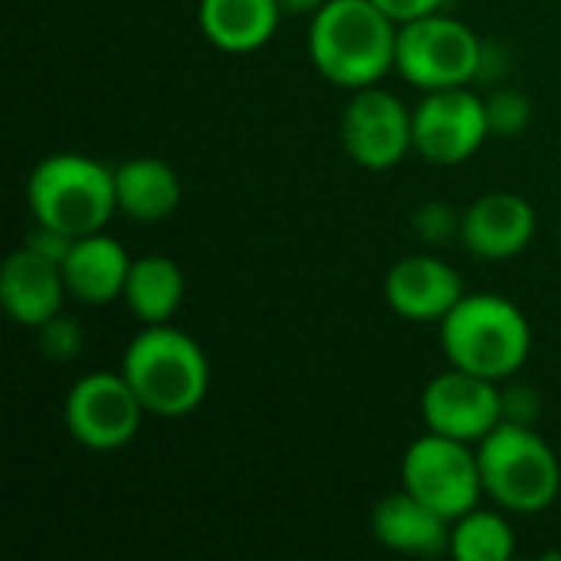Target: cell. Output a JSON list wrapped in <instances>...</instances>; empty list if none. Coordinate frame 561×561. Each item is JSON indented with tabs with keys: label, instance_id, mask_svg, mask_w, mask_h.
<instances>
[{
	"label": "cell",
	"instance_id": "obj_24",
	"mask_svg": "<svg viewBox=\"0 0 561 561\" xmlns=\"http://www.w3.org/2000/svg\"><path fill=\"white\" fill-rule=\"evenodd\" d=\"M503 394V421L506 424H526L533 427L539 417V394L529 385H500Z\"/></svg>",
	"mask_w": 561,
	"mask_h": 561
},
{
	"label": "cell",
	"instance_id": "obj_23",
	"mask_svg": "<svg viewBox=\"0 0 561 561\" xmlns=\"http://www.w3.org/2000/svg\"><path fill=\"white\" fill-rule=\"evenodd\" d=\"M460 220H463V214H457L454 207L434 201V204H424V207L414 214V230H417V237L427 240V243H444V240H450V237L460 240Z\"/></svg>",
	"mask_w": 561,
	"mask_h": 561
},
{
	"label": "cell",
	"instance_id": "obj_27",
	"mask_svg": "<svg viewBox=\"0 0 561 561\" xmlns=\"http://www.w3.org/2000/svg\"><path fill=\"white\" fill-rule=\"evenodd\" d=\"M325 3L329 0H279L283 13H289V16H316Z\"/></svg>",
	"mask_w": 561,
	"mask_h": 561
},
{
	"label": "cell",
	"instance_id": "obj_17",
	"mask_svg": "<svg viewBox=\"0 0 561 561\" xmlns=\"http://www.w3.org/2000/svg\"><path fill=\"white\" fill-rule=\"evenodd\" d=\"M283 20L279 0H201L197 26L204 39L224 53L263 49Z\"/></svg>",
	"mask_w": 561,
	"mask_h": 561
},
{
	"label": "cell",
	"instance_id": "obj_11",
	"mask_svg": "<svg viewBox=\"0 0 561 561\" xmlns=\"http://www.w3.org/2000/svg\"><path fill=\"white\" fill-rule=\"evenodd\" d=\"M421 417L431 434L480 444L503 424L500 385L450 365V371H440L427 381L421 394Z\"/></svg>",
	"mask_w": 561,
	"mask_h": 561
},
{
	"label": "cell",
	"instance_id": "obj_19",
	"mask_svg": "<svg viewBox=\"0 0 561 561\" xmlns=\"http://www.w3.org/2000/svg\"><path fill=\"white\" fill-rule=\"evenodd\" d=\"M128 312L145 325H164L184 302V273L168 256L131 260L128 283L122 293Z\"/></svg>",
	"mask_w": 561,
	"mask_h": 561
},
{
	"label": "cell",
	"instance_id": "obj_26",
	"mask_svg": "<svg viewBox=\"0 0 561 561\" xmlns=\"http://www.w3.org/2000/svg\"><path fill=\"white\" fill-rule=\"evenodd\" d=\"M23 247H30L33 253H39V256H46V260H53V263L62 266L69 247H72V237H66V233H59V230H53V227L36 224V230L30 233V240H26Z\"/></svg>",
	"mask_w": 561,
	"mask_h": 561
},
{
	"label": "cell",
	"instance_id": "obj_25",
	"mask_svg": "<svg viewBox=\"0 0 561 561\" xmlns=\"http://www.w3.org/2000/svg\"><path fill=\"white\" fill-rule=\"evenodd\" d=\"M385 16H391L398 26L411 23V20H421V16H431L437 10H444L447 0H371Z\"/></svg>",
	"mask_w": 561,
	"mask_h": 561
},
{
	"label": "cell",
	"instance_id": "obj_6",
	"mask_svg": "<svg viewBox=\"0 0 561 561\" xmlns=\"http://www.w3.org/2000/svg\"><path fill=\"white\" fill-rule=\"evenodd\" d=\"M483 66V39L457 16L444 10L398 26L394 69L404 82L434 92L454 85H473Z\"/></svg>",
	"mask_w": 561,
	"mask_h": 561
},
{
	"label": "cell",
	"instance_id": "obj_18",
	"mask_svg": "<svg viewBox=\"0 0 561 561\" xmlns=\"http://www.w3.org/2000/svg\"><path fill=\"white\" fill-rule=\"evenodd\" d=\"M118 210L135 224H161L181 207V178L161 158H128L115 168Z\"/></svg>",
	"mask_w": 561,
	"mask_h": 561
},
{
	"label": "cell",
	"instance_id": "obj_21",
	"mask_svg": "<svg viewBox=\"0 0 561 561\" xmlns=\"http://www.w3.org/2000/svg\"><path fill=\"white\" fill-rule=\"evenodd\" d=\"M486 118H490V135H503L513 138L519 135L529 118H533V105L523 92L513 89H496L486 95Z\"/></svg>",
	"mask_w": 561,
	"mask_h": 561
},
{
	"label": "cell",
	"instance_id": "obj_5",
	"mask_svg": "<svg viewBox=\"0 0 561 561\" xmlns=\"http://www.w3.org/2000/svg\"><path fill=\"white\" fill-rule=\"evenodd\" d=\"M483 493L516 516L549 510L561 493V463L556 450L526 424H500L477 444Z\"/></svg>",
	"mask_w": 561,
	"mask_h": 561
},
{
	"label": "cell",
	"instance_id": "obj_22",
	"mask_svg": "<svg viewBox=\"0 0 561 561\" xmlns=\"http://www.w3.org/2000/svg\"><path fill=\"white\" fill-rule=\"evenodd\" d=\"M36 342H39V352L49 362H72L76 352L82 348V332H79V325L72 319L53 316L49 322H43L36 329Z\"/></svg>",
	"mask_w": 561,
	"mask_h": 561
},
{
	"label": "cell",
	"instance_id": "obj_1",
	"mask_svg": "<svg viewBox=\"0 0 561 561\" xmlns=\"http://www.w3.org/2000/svg\"><path fill=\"white\" fill-rule=\"evenodd\" d=\"M398 56V23L371 0H329L309 23V59L339 89L378 85Z\"/></svg>",
	"mask_w": 561,
	"mask_h": 561
},
{
	"label": "cell",
	"instance_id": "obj_28",
	"mask_svg": "<svg viewBox=\"0 0 561 561\" xmlns=\"http://www.w3.org/2000/svg\"><path fill=\"white\" fill-rule=\"evenodd\" d=\"M559 240H561V220H559Z\"/></svg>",
	"mask_w": 561,
	"mask_h": 561
},
{
	"label": "cell",
	"instance_id": "obj_12",
	"mask_svg": "<svg viewBox=\"0 0 561 561\" xmlns=\"http://www.w3.org/2000/svg\"><path fill=\"white\" fill-rule=\"evenodd\" d=\"M460 273L431 253L398 260L385 276V302L408 322H444L447 312L463 299Z\"/></svg>",
	"mask_w": 561,
	"mask_h": 561
},
{
	"label": "cell",
	"instance_id": "obj_8",
	"mask_svg": "<svg viewBox=\"0 0 561 561\" xmlns=\"http://www.w3.org/2000/svg\"><path fill=\"white\" fill-rule=\"evenodd\" d=\"M145 414L148 411L141 408L138 394L131 391L122 371L82 375L69 388L62 408L69 437L85 450H102V454L131 444Z\"/></svg>",
	"mask_w": 561,
	"mask_h": 561
},
{
	"label": "cell",
	"instance_id": "obj_4",
	"mask_svg": "<svg viewBox=\"0 0 561 561\" xmlns=\"http://www.w3.org/2000/svg\"><path fill=\"white\" fill-rule=\"evenodd\" d=\"M26 204L36 224L72 240L99 233L118 210L115 168H105L89 154H49L30 171Z\"/></svg>",
	"mask_w": 561,
	"mask_h": 561
},
{
	"label": "cell",
	"instance_id": "obj_9",
	"mask_svg": "<svg viewBox=\"0 0 561 561\" xmlns=\"http://www.w3.org/2000/svg\"><path fill=\"white\" fill-rule=\"evenodd\" d=\"M414 118V151L440 168H454L470 161L486 135V95L473 92L470 85L434 89L411 108Z\"/></svg>",
	"mask_w": 561,
	"mask_h": 561
},
{
	"label": "cell",
	"instance_id": "obj_15",
	"mask_svg": "<svg viewBox=\"0 0 561 561\" xmlns=\"http://www.w3.org/2000/svg\"><path fill=\"white\" fill-rule=\"evenodd\" d=\"M371 533L385 549L398 556L440 559V556H450L454 523L434 513L431 506H424L421 500H414L408 490H401V493L385 496L371 510Z\"/></svg>",
	"mask_w": 561,
	"mask_h": 561
},
{
	"label": "cell",
	"instance_id": "obj_3",
	"mask_svg": "<svg viewBox=\"0 0 561 561\" xmlns=\"http://www.w3.org/2000/svg\"><path fill=\"white\" fill-rule=\"evenodd\" d=\"M118 371L154 417H184L197 411L210 391V362L204 348L168 322L145 325L128 342Z\"/></svg>",
	"mask_w": 561,
	"mask_h": 561
},
{
	"label": "cell",
	"instance_id": "obj_20",
	"mask_svg": "<svg viewBox=\"0 0 561 561\" xmlns=\"http://www.w3.org/2000/svg\"><path fill=\"white\" fill-rule=\"evenodd\" d=\"M450 556L457 561H510L516 556V536L503 513L470 510L454 523Z\"/></svg>",
	"mask_w": 561,
	"mask_h": 561
},
{
	"label": "cell",
	"instance_id": "obj_14",
	"mask_svg": "<svg viewBox=\"0 0 561 561\" xmlns=\"http://www.w3.org/2000/svg\"><path fill=\"white\" fill-rule=\"evenodd\" d=\"M69 296L62 266L20 247L7 256L0 273V306L3 312L26 329H39L53 316L62 312V299Z\"/></svg>",
	"mask_w": 561,
	"mask_h": 561
},
{
	"label": "cell",
	"instance_id": "obj_13",
	"mask_svg": "<svg viewBox=\"0 0 561 561\" xmlns=\"http://www.w3.org/2000/svg\"><path fill=\"white\" fill-rule=\"evenodd\" d=\"M536 224V210L526 197L513 191H490L463 210L460 243L480 260L503 263L529 250Z\"/></svg>",
	"mask_w": 561,
	"mask_h": 561
},
{
	"label": "cell",
	"instance_id": "obj_2",
	"mask_svg": "<svg viewBox=\"0 0 561 561\" xmlns=\"http://www.w3.org/2000/svg\"><path fill=\"white\" fill-rule=\"evenodd\" d=\"M440 348L454 368L510 381L533 352V329L526 312L496 293L463 296L440 322Z\"/></svg>",
	"mask_w": 561,
	"mask_h": 561
},
{
	"label": "cell",
	"instance_id": "obj_16",
	"mask_svg": "<svg viewBox=\"0 0 561 561\" xmlns=\"http://www.w3.org/2000/svg\"><path fill=\"white\" fill-rule=\"evenodd\" d=\"M128 270H131V256L115 237H105V230L72 240L62 260L66 289L72 299L85 306H108L122 299Z\"/></svg>",
	"mask_w": 561,
	"mask_h": 561
},
{
	"label": "cell",
	"instance_id": "obj_10",
	"mask_svg": "<svg viewBox=\"0 0 561 561\" xmlns=\"http://www.w3.org/2000/svg\"><path fill=\"white\" fill-rule=\"evenodd\" d=\"M342 145L358 168L391 171L414 151L411 108L388 89H355L342 112Z\"/></svg>",
	"mask_w": 561,
	"mask_h": 561
},
{
	"label": "cell",
	"instance_id": "obj_7",
	"mask_svg": "<svg viewBox=\"0 0 561 561\" xmlns=\"http://www.w3.org/2000/svg\"><path fill=\"white\" fill-rule=\"evenodd\" d=\"M401 490H408L414 500H421L450 523L477 510L486 496L477 450H470V444L463 440L440 437L431 431L408 447L401 460Z\"/></svg>",
	"mask_w": 561,
	"mask_h": 561
}]
</instances>
